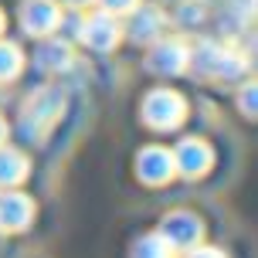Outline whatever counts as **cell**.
I'll return each mask as SVG.
<instances>
[{
  "label": "cell",
  "instance_id": "cell-7",
  "mask_svg": "<svg viewBox=\"0 0 258 258\" xmlns=\"http://www.w3.org/2000/svg\"><path fill=\"white\" fill-rule=\"evenodd\" d=\"M136 170H140V177L146 183H167L173 173H177V163H173V150L167 146H146L136 160Z\"/></svg>",
  "mask_w": 258,
  "mask_h": 258
},
{
  "label": "cell",
  "instance_id": "cell-9",
  "mask_svg": "<svg viewBox=\"0 0 258 258\" xmlns=\"http://www.w3.org/2000/svg\"><path fill=\"white\" fill-rule=\"evenodd\" d=\"M61 21V11L54 0H27L21 7V24L27 34H51Z\"/></svg>",
  "mask_w": 258,
  "mask_h": 258
},
{
  "label": "cell",
  "instance_id": "cell-2",
  "mask_svg": "<svg viewBox=\"0 0 258 258\" xmlns=\"http://www.w3.org/2000/svg\"><path fill=\"white\" fill-rule=\"evenodd\" d=\"M64 109V92L61 89H41L27 99L24 112H21V126L31 140H44V133L58 122Z\"/></svg>",
  "mask_w": 258,
  "mask_h": 258
},
{
  "label": "cell",
  "instance_id": "cell-6",
  "mask_svg": "<svg viewBox=\"0 0 258 258\" xmlns=\"http://www.w3.org/2000/svg\"><path fill=\"white\" fill-rule=\"evenodd\" d=\"M173 163H177V173L183 177H204L211 163H214V150H211V143L201 140V136H187V140L177 143V150H173Z\"/></svg>",
  "mask_w": 258,
  "mask_h": 258
},
{
  "label": "cell",
  "instance_id": "cell-13",
  "mask_svg": "<svg viewBox=\"0 0 258 258\" xmlns=\"http://www.w3.org/2000/svg\"><path fill=\"white\" fill-rule=\"evenodd\" d=\"M133 258H177V248L170 245L163 234H146L133 245Z\"/></svg>",
  "mask_w": 258,
  "mask_h": 258
},
{
  "label": "cell",
  "instance_id": "cell-23",
  "mask_svg": "<svg viewBox=\"0 0 258 258\" xmlns=\"http://www.w3.org/2000/svg\"><path fill=\"white\" fill-rule=\"evenodd\" d=\"M255 64H258V44H255Z\"/></svg>",
  "mask_w": 258,
  "mask_h": 258
},
{
  "label": "cell",
  "instance_id": "cell-10",
  "mask_svg": "<svg viewBox=\"0 0 258 258\" xmlns=\"http://www.w3.org/2000/svg\"><path fill=\"white\" fill-rule=\"evenodd\" d=\"M163 27H167V17L160 7H136L133 24H129V38L136 44H150V41H160Z\"/></svg>",
  "mask_w": 258,
  "mask_h": 258
},
{
  "label": "cell",
  "instance_id": "cell-8",
  "mask_svg": "<svg viewBox=\"0 0 258 258\" xmlns=\"http://www.w3.org/2000/svg\"><path fill=\"white\" fill-rule=\"evenodd\" d=\"M82 41L89 48H95V51H112L119 44V21L109 11L92 14L89 21L82 24Z\"/></svg>",
  "mask_w": 258,
  "mask_h": 258
},
{
  "label": "cell",
  "instance_id": "cell-4",
  "mask_svg": "<svg viewBox=\"0 0 258 258\" xmlns=\"http://www.w3.org/2000/svg\"><path fill=\"white\" fill-rule=\"evenodd\" d=\"M146 68L156 75H180L190 68V48L180 38H163L153 44V51L146 54Z\"/></svg>",
  "mask_w": 258,
  "mask_h": 258
},
{
  "label": "cell",
  "instance_id": "cell-17",
  "mask_svg": "<svg viewBox=\"0 0 258 258\" xmlns=\"http://www.w3.org/2000/svg\"><path fill=\"white\" fill-rule=\"evenodd\" d=\"M224 11L234 17V24H248L258 17V0H224Z\"/></svg>",
  "mask_w": 258,
  "mask_h": 258
},
{
  "label": "cell",
  "instance_id": "cell-21",
  "mask_svg": "<svg viewBox=\"0 0 258 258\" xmlns=\"http://www.w3.org/2000/svg\"><path fill=\"white\" fill-rule=\"evenodd\" d=\"M64 4H72V7H85V4H92V0H64Z\"/></svg>",
  "mask_w": 258,
  "mask_h": 258
},
{
  "label": "cell",
  "instance_id": "cell-18",
  "mask_svg": "<svg viewBox=\"0 0 258 258\" xmlns=\"http://www.w3.org/2000/svg\"><path fill=\"white\" fill-rule=\"evenodd\" d=\"M21 72V51L14 44H0V82H7Z\"/></svg>",
  "mask_w": 258,
  "mask_h": 258
},
{
  "label": "cell",
  "instance_id": "cell-14",
  "mask_svg": "<svg viewBox=\"0 0 258 258\" xmlns=\"http://www.w3.org/2000/svg\"><path fill=\"white\" fill-rule=\"evenodd\" d=\"M24 173H27V160L17 150H0V183H17V180H24Z\"/></svg>",
  "mask_w": 258,
  "mask_h": 258
},
{
  "label": "cell",
  "instance_id": "cell-3",
  "mask_svg": "<svg viewBox=\"0 0 258 258\" xmlns=\"http://www.w3.org/2000/svg\"><path fill=\"white\" fill-rule=\"evenodd\" d=\"M183 116H187V102L173 89H156L143 102V119L153 129H177L183 122Z\"/></svg>",
  "mask_w": 258,
  "mask_h": 258
},
{
  "label": "cell",
  "instance_id": "cell-1",
  "mask_svg": "<svg viewBox=\"0 0 258 258\" xmlns=\"http://www.w3.org/2000/svg\"><path fill=\"white\" fill-rule=\"evenodd\" d=\"M190 68L201 78H218V82H238V78L248 75V61L241 51H234L221 41H201L190 51Z\"/></svg>",
  "mask_w": 258,
  "mask_h": 258
},
{
  "label": "cell",
  "instance_id": "cell-20",
  "mask_svg": "<svg viewBox=\"0 0 258 258\" xmlns=\"http://www.w3.org/2000/svg\"><path fill=\"white\" fill-rule=\"evenodd\" d=\"M187 258H228L221 248H201V245H194L187 248Z\"/></svg>",
  "mask_w": 258,
  "mask_h": 258
},
{
  "label": "cell",
  "instance_id": "cell-16",
  "mask_svg": "<svg viewBox=\"0 0 258 258\" xmlns=\"http://www.w3.org/2000/svg\"><path fill=\"white\" fill-rule=\"evenodd\" d=\"M238 109L248 119H258V78H248L245 85L238 89Z\"/></svg>",
  "mask_w": 258,
  "mask_h": 258
},
{
  "label": "cell",
  "instance_id": "cell-12",
  "mask_svg": "<svg viewBox=\"0 0 258 258\" xmlns=\"http://www.w3.org/2000/svg\"><path fill=\"white\" fill-rule=\"evenodd\" d=\"M38 68L44 72H64L68 64H72V48L64 44V41H44L38 48Z\"/></svg>",
  "mask_w": 258,
  "mask_h": 258
},
{
  "label": "cell",
  "instance_id": "cell-11",
  "mask_svg": "<svg viewBox=\"0 0 258 258\" xmlns=\"http://www.w3.org/2000/svg\"><path fill=\"white\" fill-rule=\"evenodd\" d=\"M34 214V204L24 194H4L0 197V228L4 231H21Z\"/></svg>",
  "mask_w": 258,
  "mask_h": 258
},
{
  "label": "cell",
  "instance_id": "cell-19",
  "mask_svg": "<svg viewBox=\"0 0 258 258\" xmlns=\"http://www.w3.org/2000/svg\"><path fill=\"white\" fill-rule=\"evenodd\" d=\"M102 7L109 14H129V11L140 7V0H102Z\"/></svg>",
  "mask_w": 258,
  "mask_h": 258
},
{
  "label": "cell",
  "instance_id": "cell-15",
  "mask_svg": "<svg viewBox=\"0 0 258 258\" xmlns=\"http://www.w3.org/2000/svg\"><path fill=\"white\" fill-rule=\"evenodd\" d=\"M204 17H207L204 0H180V7H177V24L180 27H201Z\"/></svg>",
  "mask_w": 258,
  "mask_h": 258
},
{
  "label": "cell",
  "instance_id": "cell-5",
  "mask_svg": "<svg viewBox=\"0 0 258 258\" xmlns=\"http://www.w3.org/2000/svg\"><path fill=\"white\" fill-rule=\"evenodd\" d=\"M160 234H163L177 251H187V248L201 245V238H204V221L197 218V214H190V211H173V214L163 218Z\"/></svg>",
  "mask_w": 258,
  "mask_h": 258
},
{
  "label": "cell",
  "instance_id": "cell-22",
  "mask_svg": "<svg viewBox=\"0 0 258 258\" xmlns=\"http://www.w3.org/2000/svg\"><path fill=\"white\" fill-rule=\"evenodd\" d=\"M4 133H7V126H4V119H0V140H4Z\"/></svg>",
  "mask_w": 258,
  "mask_h": 258
},
{
  "label": "cell",
  "instance_id": "cell-24",
  "mask_svg": "<svg viewBox=\"0 0 258 258\" xmlns=\"http://www.w3.org/2000/svg\"><path fill=\"white\" fill-rule=\"evenodd\" d=\"M0 27H4V17H0Z\"/></svg>",
  "mask_w": 258,
  "mask_h": 258
}]
</instances>
